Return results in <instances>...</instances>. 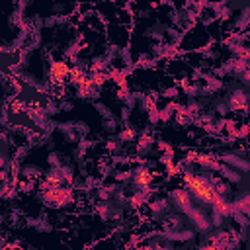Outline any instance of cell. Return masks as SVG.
<instances>
[{"mask_svg": "<svg viewBox=\"0 0 250 250\" xmlns=\"http://www.w3.org/2000/svg\"><path fill=\"white\" fill-rule=\"evenodd\" d=\"M188 188H189V191L197 197V199H201V201H211L213 199V188L207 184V182H203L201 178H195V176H189L188 178Z\"/></svg>", "mask_w": 250, "mask_h": 250, "instance_id": "6da1fadb", "label": "cell"}]
</instances>
